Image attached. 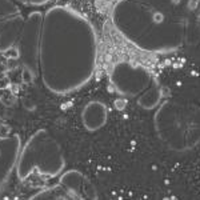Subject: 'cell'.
Masks as SVG:
<instances>
[{"label": "cell", "mask_w": 200, "mask_h": 200, "mask_svg": "<svg viewBox=\"0 0 200 200\" xmlns=\"http://www.w3.org/2000/svg\"><path fill=\"white\" fill-rule=\"evenodd\" d=\"M32 79H34V75H32V72L28 68H24V72H23V80H24V82H27V83H29Z\"/></svg>", "instance_id": "cell-2"}, {"label": "cell", "mask_w": 200, "mask_h": 200, "mask_svg": "<svg viewBox=\"0 0 200 200\" xmlns=\"http://www.w3.org/2000/svg\"><path fill=\"white\" fill-rule=\"evenodd\" d=\"M4 56L5 58H10V59L19 58V49H17V47H10L8 49H5L4 51Z\"/></svg>", "instance_id": "cell-1"}]
</instances>
